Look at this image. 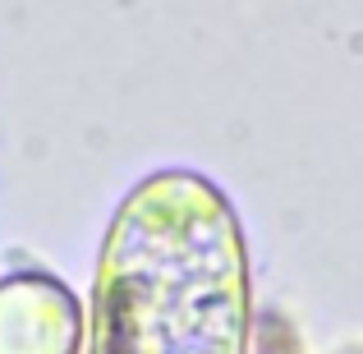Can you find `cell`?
<instances>
[{"instance_id": "6da1fadb", "label": "cell", "mask_w": 363, "mask_h": 354, "mask_svg": "<svg viewBox=\"0 0 363 354\" xmlns=\"http://www.w3.org/2000/svg\"><path fill=\"white\" fill-rule=\"evenodd\" d=\"M79 304L51 276L0 281V354H74L79 350Z\"/></svg>"}]
</instances>
